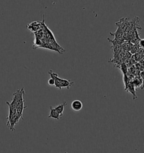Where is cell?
<instances>
[{
    "label": "cell",
    "instance_id": "obj_1",
    "mask_svg": "<svg viewBox=\"0 0 144 153\" xmlns=\"http://www.w3.org/2000/svg\"><path fill=\"white\" fill-rule=\"evenodd\" d=\"M7 105L9 106V115L7 117V123L6 125L9 128V129L12 131H15V126L18 123L21 117L19 116L16 112V110L15 108L9 105L8 102H6Z\"/></svg>",
    "mask_w": 144,
    "mask_h": 153
},
{
    "label": "cell",
    "instance_id": "obj_2",
    "mask_svg": "<svg viewBox=\"0 0 144 153\" xmlns=\"http://www.w3.org/2000/svg\"><path fill=\"white\" fill-rule=\"evenodd\" d=\"M24 88H22L21 89L16 91L13 94V98L11 102H8V103L14 108H16L25 105V100L24 99V95H25Z\"/></svg>",
    "mask_w": 144,
    "mask_h": 153
},
{
    "label": "cell",
    "instance_id": "obj_3",
    "mask_svg": "<svg viewBox=\"0 0 144 153\" xmlns=\"http://www.w3.org/2000/svg\"><path fill=\"white\" fill-rule=\"evenodd\" d=\"M108 40L110 41V42L112 43V49L113 54H114V59H116L122 52L121 45L117 43L108 38Z\"/></svg>",
    "mask_w": 144,
    "mask_h": 153
},
{
    "label": "cell",
    "instance_id": "obj_4",
    "mask_svg": "<svg viewBox=\"0 0 144 153\" xmlns=\"http://www.w3.org/2000/svg\"><path fill=\"white\" fill-rule=\"evenodd\" d=\"M59 81H60V87L61 88H66L68 89L70 88V86H72L74 84V82L70 80H66V79H63L59 77L58 79Z\"/></svg>",
    "mask_w": 144,
    "mask_h": 153
},
{
    "label": "cell",
    "instance_id": "obj_5",
    "mask_svg": "<svg viewBox=\"0 0 144 153\" xmlns=\"http://www.w3.org/2000/svg\"><path fill=\"white\" fill-rule=\"evenodd\" d=\"M71 107L74 111H80L83 108V103L80 100H74L72 102Z\"/></svg>",
    "mask_w": 144,
    "mask_h": 153
},
{
    "label": "cell",
    "instance_id": "obj_6",
    "mask_svg": "<svg viewBox=\"0 0 144 153\" xmlns=\"http://www.w3.org/2000/svg\"><path fill=\"white\" fill-rule=\"evenodd\" d=\"M50 113L49 116H48V118H52L58 120L62 117V116H61L60 114L58 112V111L52 106L50 107Z\"/></svg>",
    "mask_w": 144,
    "mask_h": 153
},
{
    "label": "cell",
    "instance_id": "obj_7",
    "mask_svg": "<svg viewBox=\"0 0 144 153\" xmlns=\"http://www.w3.org/2000/svg\"><path fill=\"white\" fill-rule=\"evenodd\" d=\"M27 28L32 32H37L40 29V25L37 22H34L27 25Z\"/></svg>",
    "mask_w": 144,
    "mask_h": 153
},
{
    "label": "cell",
    "instance_id": "obj_8",
    "mask_svg": "<svg viewBox=\"0 0 144 153\" xmlns=\"http://www.w3.org/2000/svg\"><path fill=\"white\" fill-rule=\"evenodd\" d=\"M133 45L130 41H127V42H124L121 45L122 50H123V51H126L128 52L130 51Z\"/></svg>",
    "mask_w": 144,
    "mask_h": 153
},
{
    "label": "cell",
    "instance_id": "obj_9",
    "mask_svg": "<svg viewBox=\"0 0 144 153\" xmlns=\"http://www.w3.org/2000/svg\"><path fill=\"white\" fill-rule=\"evenodd\" d=\"M126 90L127 91L130 92L133 95V96L134 97V99H136V98H137V97H136V93H135V86L134 85L132 82H130V83L128 84V85L127 86V88Z\"/></svg>",
    "mask_w": 144,
    "mask_h": 153
},
{
    "label": "cell",
    "instance_id": "obj_10",
    "mask_svg": "<svg viewBox=\"0 0 144 153\" xmlns=\"http://www.w3.org/2000/svg\"><path fill=\"white\" fill-rule=\"evenodd\" d=\"M67 105V102H64L63 103L58 105V106L54 107V108L58 111V112L60 114L61 116H63V112H64V107H65Z\"/></svg>",
    "mask_w": 144,
    "mask_h": 153
},
{
    "label": "cell",
    "instance_id": "obj_11",
    "mask_svg": "<svg viewBox=\"0 0 144 153\" xmlns=\"http://www.w3.org/2000/svg\"><path fill=\"white\" fill-rule=\"evenodd\" d=\"M143 56H144V53H139L137 52L136 53L134 54L132 56V58H134V60L135 62H140V61H141L142 59H143Z\"/></svg>",
    "mask_w": 144,
    "mask_h": 153
},
{
    "label": "cell",
    "instance_id": "obj_12",
    "mask_svg": "<svg viewBox=\"0 0 144 153\" xmlns=\"http://www.w3.org/2000/svg\"><path fill=\"white\" fill-rule=\"evenodd\" d=\"M48 84H49L50 85H55V80H54V79L51 77L49 80H48Z\"/></svg>",
    "mask_w": 144,
    "mask_h": 153
},
{
    "label": "cell",
    "instance_id": "obj_13",
    "mask_svg": "<svg viewBox=\"0 0 144 153\" xmlns=\"http://www.w3.org/2000/svg\"><path fill=\"white\" fill-rule=\"evenodd\" d=\"M65 153H67V152H65Z\"/></svg>",
    "mask_w": 144,
    "mask_h": 153
}]
</instances>
